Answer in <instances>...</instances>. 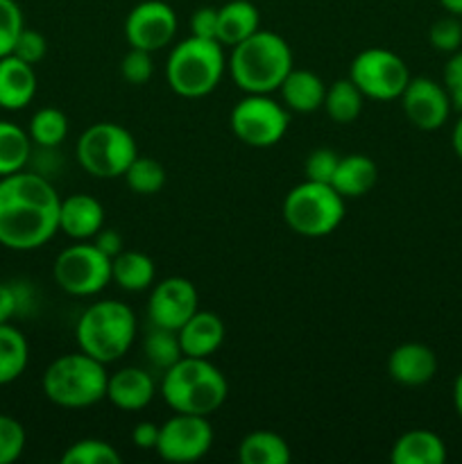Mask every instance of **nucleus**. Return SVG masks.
Returning <instances> with one entry per match:
<instances>
[{
  "label": "nucleus",
  "mask_w": 462,
  "mask_h": 464,
  "mask_svg": "<svg viewBox=\"0 0 462 464\" xmlns=\"http://www.w3.org/2000/svg\"><path fill=\"white\" fill-rule=\"evenodd\" d=\"M59 207L62 198L39 172L0 177V245L14 252L43 247L59 231Z\"/></svg>",
  "instance_id": "obj_1"
},
{
  "label": "nucleus",
  "mask_w": 462,
  "mask_h": 464,
  "mask_svg": "<svg viewBox=\"0 0 462 464\" xmlns=\"http://www.w3.org/2000/svg\"><path fill=\"white\" fill-rule=\"evenodd\" d=\"M294 68L288 41L270 30H256L231 48V80L245 93H272Z\"/></svg>",
  "instance_id": "obj_2"
},
{
  "label": "nucleus",
  "mask_w": 462,
  "mask_h": 464,
  "mask_svg": "<svg viewBox=\"0 0 462 464\" xmlns=\"http://www.w3.org/2000/svg\"><path fill=\"white\" fill-rule=\"evenodd\" d=\"M229 394L225 374L208 358L181 356L163 372L161 397L175 412L211 417Z\"/></svg>",
  "instance_id": "obj_3"
},
{
  "label": "nucleus",
  "mask_w": 462,
  "mask_h": 464,
  "mask_svg": "<svg viewBox=\"0 0 462 464\" xmlns=\"http://www.w3.org/2000/svg\"><path fill=\"white\" fill-rule=\"evenodd\" d=\"M107 365L84 352L63 353L43 372L41 388L54 406L80 411L107 399Z\"/></svg>",
  "instance_id": "obj_4"
},
{
  "label": "nucleus",
  "mask_w": 462,
  "mask_h": 464,
  "mask_svg": "<svg viewBox=\"0 0 462 464\" xmlns=\"http://www.w3.org/2000/svg\"><path fill=\"white\" fill-rule=\"evenodd\" d=\"M75 338L80 352L89 353L95 361L104 365L120 361L136 338L134 311L118 299L91 304L77 322Z\"/></svg>",
  "instance_id": "obj_5"
},
{
  "label": "nucleus",
  "mask_w": 462,
  "mask_h": 464,
  "mask_svg": "<svg viewBox=\"0 0 462 464\" xmlns=\"http://www.w3.org/2000/svg\"><path fill=\"white\" fill-rule=\"evenodd\" d=\"M225 53L216 39L190 34L170 50L166 62L168 86L181 98H204L225 75Z\"/></svg>",
  "instance_id": "obj_6"
},
{
  "label": "nucleus",
  "mask_w": 462,
  "mask_h": 464,
  "mask_svg": "<svg viewBox=\"0 0 462 464\" xmlns=\"http://www.w3.org/2000/svg\"><path fill=\"white\" fill-rule=\"evenodd\" d=\"M284 220L294 234L322 238L344 220V198L331 184L306 179L285 195Z\"/></svg>",
  "instance_id": "obj_7"
},
{
  "label": "nucleus",
  "mask_w": 462,
  "mask_h": 464,
  "mask_svg": "<svg viewBox=\"0 0 462 464\" xmlns=\"http://www.w3.org/2000/svg\"><path fill=\"white\" fill-rule=\"evenodd\" d=\"M75 157L95 179H118L139 157V145L131 131L118 122H95L77 139Z\"/></svg>",
  "instance_id": "obj_8"
},
{
  "label": "nucleus",
  "mask_w": 462,
  "mask_h": 464,
  "mask_svg": "<svg viewBox=\"0 0 462 464\" xmlns=\"http://www.w3.org/2000/svg\"><path fill=\"white\" fill-rule=\"evenodd\" d=\"M229 125L236 139L249 148H272L288 131L290 113L270 93H247L231 109Z\"/></svg>",
  "instance_id": "obj_9"
},
{
  "label": "nucleus",
  "mask_w": 462,
  "mask_h": 464,
  "mask_svg": "<svg viewBox=\"0 0 462 464\" xmlns=\"http://www.w3.org/2000/svg\"><path fill=\"white\" fill-rule=\"evenodd\" d=\"M54 281L72 297H93L111 284V258L95 243L77 240L54 258Z\"/></svg>",
  "instance_id": "obj_10"
},
{
  "label": "nucleus",
  "mask_w": 462,
  "mask_h": 464,
  "mask_svg": "<svg viewBox=\"0 0 462 464\" xmlns=\"http://www.w3.org/2000/svg\"><path fill=\"white\" fill-rule=\"evenodd\" d=\"M349 80L361 89L365 98L388 102L401 98L403 89L410 82V71L392 50L367 48L353 57Z\"/></svg>",
  "instance_id": "obj_11"
},
{
  "label": "nucleus",
  "mask_w": 462,
  "mask_h": 464,
  "mask_svg": "<svg viewBox=\"0 0 462 464\" xmlns=\"http://www.w3.org/2000/svg\"><path fill=\"white\" fill-rule=\"evenodd\" d=\"M213 429L208 417L175 412L159 426V442L154 451L166 462H197L211 451Z\"/></svg>",
  "instance_id": "obj_12"
},
{
  "label": "nucleus",
  "mask_w": 462,
  "mask_h": 464,
  "mask_svg": "<svg viewBox=\"0 0 462 464\" xmlns=\"http://www.w3.org/2000/svg\"><path fill=\"white\" fill-rule=\"evenodd\" d=\"M177 34V12L163 0H143L125 18V36L131 48L157 50L172 44Z\"/></svg>",
  "instance_id": "obj_13"
},
{
  "label": "nucleus",
  "mask_w": 462,
  "mask_h": 464,
  "mask_svg": "<svg viewBox=\"0 0 462 464\" xmlns=\"http://www.w3.org/2000/svg\"><path fill=\"white\" fill-rule=\"evenodd\" d=\"M199 311L197 288L186 276H168L152 288L148 317L152 326L179 331Z\"/></svg>",
  "instance_id": "obj_14"
},
{
  "label": "nucleus",
  "mask_w": 462,
  "mask_h": 464,
  "mask_svg": "<svg viewBox=\"0 0 462 464\" xmlns=\"http://www.w3.org/2000/svg\"><path fill=\"white\" fill-rule=\"evenodd\" d=\"M401 107L417 130L435 131L448 121L453 104L444 84L430 77H410L401 93Z\"/></svg>",
  "instance_id": "obj_15"
},
{
  "label": "nucleus",
  "mask_w": 462,
  "mask_h": 464,
  "mask_svg": "<svg viewBox=\"0 0 462 464\" xmlns=\"http://www.w3.org/2000/svg\"><path fill=\"white\" fill-rule=\"evenodd\" d=\"M388 374L406 388H419L438 374V356L421 343H403L388 356Z\"/></svg>",
  "instance_id": "obj_16"
},
{
  "label": "nucleus",
  "mask_w": 462,
  "mask_h": 464,
  "mask_svg": "<svg viewBox=\"0 0 462 464\" xmlns=\"http://www.w3.org/2000/svg\"><path fill=\"white\" fill-rule=\"evenodd\" d=\"M157 394V383L152 374L140 367H122V370L109 374L107 399L125 412H139L149 406Z\"/></svg>",
  "instance_id": "obj_17"
},
{
  "label": "nucleus",
  "mask_w": 462,
  "mask_h": 464,
  "mask_svg": "<svg viewBox=\"0 0 462 464\" xmlns=\"http://www.w3.org/2000/svg\"><path fill=\"white\" fill-rule=\"evenodd\" d=\"M104 227V207L93 195L75 193L62 199L59 231L72 240H89Z\"/></svg>",
  "instance_id": "obj_18"
},
{
  "label": "nucleus",
  "mask_w": 462,
  "mask_h": 464,
  "mask_svg": "<svg viewBox=\"0 0 462 464\" xmlns=\"http://www.w3.org/2000/svg\"><path fill=\"white\" fill-rule=\"evenodd\" d=\"M36 95L34 66L7 54L0 59V107L7 111H21Z\"/></svg>",
  "instance_id": "obj_19"
},
{
  "label": "nucleus",
  "mask_w": 462,
  "mask_h": 464,
  "mask_svg": "<svg viewBox=\"0 0 462 464\" xmlns=\"http://www.w3.org/2000/svg\"><path fill=\"white\" fill-rule=\"evenodd\" d=\"M179 344L184 356L208 358L220 349L225 340V322L208 311H197L179 331Z\"/></svg>",
  "instance_id": "obj_20"
},
{
  "label": "nucleus",
  "mask_w": 462,
  "mask_h": 464,
  "mask_svg": "<svg viewBox=\"0 0 462 464\" xmlns=\"http://www.w3.org/2000/svg\"><path fill=\"white\" fill-rule=\"evenodd\" d=\"M390 460L392 464H444L447 462V444L433 430H408L392 444Z\"/></svg>",
  "instance_id": "obj_21"
},
{
  "label": "nucleus",
  "mask_w": 462,
  "mask_h": 464,
  "mask_svg": "<svg viewBox=\"0 0 462 464\" xmlns=\"http://www.w3.org/2000/svg\"><path fill=\"white\" fill-rule=\"evenodd\" d=\"M284 104L293 111L313 113L324 107L326 86L320 75L303 68H293L279 86Z\"/></svg>",
  "instance_id": "obj_22"
},
{
  "label": "nucleus",
  "mask_w": 462,
  "mask_h": 464,
  "mask_svg": "<svg viewBox=\"0 0 462 464\" xmlns=\"http://www.w3.org/2000/svg\"><path fill=\"white\" fill-rule=\"evenodd\" d=\"M376 181H379V166L374 159L365 154H347L340 159L331 186L342 198H362L374 188Z\"/></svg>",
  "instance_id": "obj_23"
},
{
  "label": "nucleus",
  "mask_w": 462,
  "mask_h": 464,
  "mask_svg": "<svg viewBox=\"0 0 462 464\" xmlns=\"http://www.w3.org/2000/svg\"><path fill=\"white\" fill-rule=\"evenodd\" d=\"M256 30H261V16L256 5L249 0H231L217 7V41L222 45L234 48Z\"/></svg>",
  "instance_id": "obj_24"
},
{
  "label": "nucleus",
  "mask_w": 462,
  "mask_h": 464,
  "mask_svg": "<svg viewBox=\"0 0 462 464\" xmlns=\"http://www.w3.org/2000/svg\"><path fill=\"white\" fill-rule=\"evenodd\" d=\"M154 276H157V270L148 254L122 249L118 256L111 258V281L127 293L148 290L154 284Z\"/></svg>",
  "instance_id": "obj_25"
},
{
  "label": "nucleus",
  "mask_w": 462,
  "mask_h": 464,
  "mask_svg": "<svg viewBox=\"0 0 462 464\" xmlns=\"http://www.w3.org/2000/svg\"><path fill=\"white\" fill-rule=\"evenodd\" d=\"M240 464H290L293 451L281 435L270 430H254L238 444Z\"/></svg>",
  "instance_id": "obj_26"
},
{
  "label": "nucleus",
  "mask_w": 462,
  "mask_h": 464,
  "mask_svg": "<svg viewBox=\"0 0 462 464\" xmlns=\"http://www.w3.org/2000/svg\"><path fill=\"white\" fill-rule=\"evenodd\" d=\"M30 362L27 338L12 324H0V385H9L25 372Z\"/></svg>",
  "instance_id": "obj_27"
},
{
  "label": "nucleus",
  "mask_w": 462,
  "mask_h": 464,
  "mask_svg": "<svg viewBox=\"0 0 462 464\" xmlns=\"http://www.w3.org/2000/svg\"><path fill=\"white\" fill-rule=\"evenodd\" d=\"M32 157V139L23 127L0 121V177L23 170Z\"/></svg>",
  "instance_id": "obj_28"
},
{
  "label": "nucleus",
  "mask_w": 462,
  "mask_h": 464,
  "mask_svg": "<svg viewBox=\"0 0 462 464\" xmlns=\"http://www.w3.org/2000/svg\"><path fill=\"white\" fill-rule=\"evenodd\" d=\"M362 100H365V95L361 93V89L349 77L335 80L333 84L326 86L324 111L338 125H349V122H353L361 116Z\"/></svg>",
  "instance_id": "obj_29"
},
{
  "label": "nucleus",
  "mask_w": 462,
  "mask_h": 464,
  "mask_svg": "<svg viewBox=\"0 0 462 464\" xmlns=\"http://www.w3.org/2000/svg\"><path fill=\"white\" fill-rule=\"evenodd\" d=\"M30 134L32 143L39 145L43 150H54L66 140L68 136V116L62 109L43 107L32 116L30 121Z\"/></svg>",
  "instance_id": "obj_30"
},
{
  "label": "nucleus",
  "mask_w": 462,
  "mask_h": 464,
  "mask_svg": "<svg viewBox=\"0 0 462 464\" xmlns=\"http://www.w3.org/2000/svg\"><path fill=\"white\" fill-rule=\"evenodd\" d=\"M143 352L145 358L152 362V367H157V370L161 372H166L168 367H172L181 356H184V353H181L177 331L161 329V326H152V331L145 335Z\"/></svg>",
  "instance_id": "obj_31"
},
{
  "label": "nucleus",
  "mask_w": 462,
  "mask_h": 464,
  "mask_svg": "<svg viewBox=\"0 0 462 464\" xmlns=\"http://www.w3.org/2000/svg\"><path fill=\"white\" fill-rule=\"evenodd\" d=\"M122 177L136 195H154L166 184V170L161 163L152 157H140V154L130 163Z\"/></svg>",
  "instance_id": "obj_32"
},
{
  "label": "nucleus",
  "mask_w": 462,
  "mask_h": 464,
  "mask_svg": "<svg viewBox=\"0 0 462 464\" xmlns=\"http://www.w3.org/2000/svg\"><path fill=\"white\" fill-rule=\"evenodd\" d=\"M120 462H122V456L116 451V447L98 438L77 440V442L71 444L62 456V464H120Z\"/></svg>",
  "instance_id": "obj_33"
},
{
  "label": "nucleus",
  "mask_w": 462,
  "mask_h": 464,
  "mask_svg": "<svg viewBox=\"0 0 462 464\" xmlns=\"http://www.w3.org/2000/svg\"><path fill=\"white\" fill-rule=\"evenodd\" d=\"M25 429L18 420L0 415V464H14L25 451Z\"/></svg>",
  "instance_id": "obj_34"
},
{
  "label": "nucleus",
  "mask_w": 462,
  "mask_h": 464,
  "mask_svg": "<svg viewBox=\"0 0 462 464\" xmlns=\"http://www.w3.org/2000/svg\"><path fill=\"white\" fill-rule=\"evenodd\" d=\"M23 27V12L16 0H0V59L12 54Z\"/></svg>",
  "instance_id": "obj_35"
},
{
  "label": "nucleus",
  "mask_w": 462,
  "mask_h": 464,
  "mask_svg": "<svg viewBox=\"0 0 462 464\" xmlns=\"http://www.w3.org/2000/svg\"><path fill=\"white\" fill-rule=\"evenodd\" d=\"M430 45L439 53H456L462 48V23L457 16H444L430 25L428 30Z\"/></svg>",
  "instance_id": "obj_36"
},
{
  "label": "nucleus",
  "mask_w": 462,
  "mask_h": 464,
  "mask_svg": "<svg viewBox=\"0 0 462 464\" xmlns=\"http://www.w3.org/2000/svg\"><path fill=\"white\" fill-rule=\"evenodd\" d=\"M30 288L23 284H0V324H7L16 315H25L30 308Z\"/></svg>",
  "instance_id": "obj_37"
},
{
  "label": "nucleus",
  "mask_w": 462,
  "mask_h": 464,
  "mask_svg": "<svg viewBox=\"0 0 462 464\" xmlns=\"http://www.w3.org/2000/svg\"><path fill=\"white\" fill-rule=\"evenodd\" d=\"M154 72V62H152V53L140 48H131L130 53L122 57L120 62V75L125 77L130 84H148L149 77Z\"/></svg>",
  "instance_id": "obj_38"
},
{
  "label": "nucleus",
  "mask_w": 462,
  "mask_h": 464,
  "mask_svg": "<svg viewBox=\"0 0 462 464\" xmlns=\"http://www.w3.org/2000/svg\"><path fill=\"white\" fill-rule=\"evenodd\" d=\"M340 157L329 148H317L308 154L306 159V179L311 181H322V184H331L335 175V168H338Z\"/></svg>",
  "instance_id": "obj_39"
},
{
  "label": "nucleus",
  "mask_w": 462,
  "mask_h": 464,
  "mask_svg": "<svg viewBox=\"0 0 462 464\" xmlns=\"http://www.w3.org/2000/svg\"><path fill=\"white\" fill-rule=\"evenodd\" d=\"M45 53H48V41H45V36L41 34V32L23 27L16 44H14V50H12L14 57L23 59V62L34 66V63H39L41 59L45 57Z\"/></svg>",
  "instance_id": "obj_40"
},
{
  "label": "nucleus",
  "mask_w": 462,
  "mask_h": 464,
  "mask_svg": "<svg viewBox=\"0 0 462 464\" xmlns=\"http://www.w3.org/2000/svg\"><path fill=\"white\" fill-rule=\"evenodd\" d=\"M442 84L453 107L462 111V48L451 53V57H448L447 66H444Z\"/></svg>",
  "instance_id": "obj_41"
},
{
  "label": "nucleus",
  "mask_w": 462,
  "mask_h": 464,
  "mask_svg": "<svg viewBox=\"0 0 462 464\" xmlns=\"http://www.w3.org/2000/svg\"><path fill=\"white\" fill-rule=\"evenodd\" d=\"M190 34L217 41V7H199L190 16Z\"/></svg>",
  "instance_id": "obj_42"
},
{
  "label": "nucleus",
  "mask_w": 462,
  "mask_h": 464,
  "mask_svg": "<svg viewBox=\"0 0 462 464\" xmlns=\"http://www.w3.org/2000/svg\"><path fill=\"white\" fill-rule=\"evenodd\" d=\"M131 442L140 451H154L159 442V426L154 421H139L131 430Z\"/></svg>",
  "instance_id": "obj_43"
},
{
  "label": "nucleus",
  "mask_w": 462,
  "mask_h": 464,
  "mask_svg": "<svg viewBox=\"0 0 462 464\" xmlns=\"http://www.w3.org/2000/svg\"><path fill=\"white\" fill-rule=\"evenodd\" d=\"M93 243L95 247H98L100 252L107 254L109 258L118 256V254L125 249V240H122V236L118 234L116 229H104V227L93 236Z\"/></svg>",
  "instance_id": "obj_44"
},
{
  "label": "nucleus",
  "mask_w": 462,
  "mask_h": 464,
  "mask_svg": "<svg viewBox=\"0 0 462 464\" xmlns=\"http://www.w3.org/2000/svg\"><path fill=\"white\" fill-rule=\"evenodd\" d=\"M451 143H453V152H456V157L462 161V116L457 118L456 127H453Z\"/></svg>",
  "instance_id": "obj_45"
},
{
  "label": "nucleus",
  "mask_w": 462,
  "mask_h": 464,
  "mask_svg": "<svg viewBox=\"0 0 462 464\" xmlns=\"http://www.w3.org/2000/svg\"><path fill=\"white\" fill-rule=\"evenodd\" d=\"M453 406H456L457 417L462 420V372L457 374L456 383H453Z\"/></svg>",
  "instance_id": "obj_46"
},
{
  "label": "nucleus",
  "mask_w": 462,
  "mask_h": 464,
  "mask_svg": "<svg viewBox=\"0 0 462 464\" xmlns=\"http://www.w3.org/2000/svg\"><path fill=\"white\" fill-rule=\"evenodd\" d=\"M439 5H442L451 16H462V0H439Z\"/></svg>",
  "instance_id": "obj_47"
}]
</instances>
